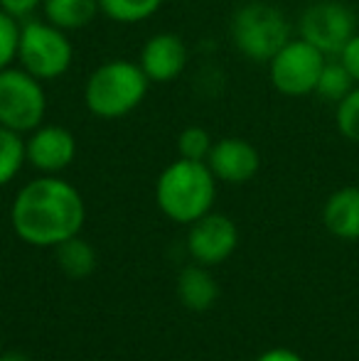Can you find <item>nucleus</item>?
<instances>
[{
    "label": "nucleus",
    "mask_w": 359,
    "mask_h": 361,
    "mask_svg": "<svg viewBox=\"0 0 359 361\" xmlns=\"http://www.w3.org/2000/svg\"><path fill=\"white\" fill-rule=\"evenodd\" d=\"M87 207L74 185L57 175H42L18 192L10 209L13 228L25 243L54 248L79 236Z\"/></svg>",
    "instance_id": "nucleus-1"
},
{
    "label": "nucleus",
    "mask_w": 359,
    "mask_h": 361,
    "mask_svg": "<svg viewBox=\"0 0 359 361\" xmlns=\"http://www.w3.org/2000/svg\"><path fill=\"white\" fill-rule=\"evenodd\" d=\"M357 18L340 0H317L300 15V37L317 47L322 54H340L352 39Z\"/></svg>",
    "instance_id": "nucleus-8"
},
{
    "label": "nucleus",
    "mask_w": 359,
    "mask_h": 361,
    "mask_svg": "<svg viewBox=\"0 0 359 361\" xmlns=\"http://www.w3.org/2000/svg\"><path fill=\"white\" fill-rule=\"evenodd\" d=\"M148 86L150 79L140 69V64L130 59H109L96 67L87 79L84 104L96 118H123L143 104Z\"/></svg>",
    "instance_id": "nucleus-3"
},
{
    "label": "nucleus",
    "mask_w": 359,
    "mask_h": 361,
    "mask_svg": "<svg viewBox=\"0 0 359 361\" xmlns=\"http://www.w3.org/2000/svg\"><path fill=\"white\" fill-rule=\"evenodd\" d=\"M18 44H20V23L18 18L8 15L0 8V72L13 67L18 59Z\"/></svg>",
    "instance_id": "nucleus-22"
},
{
    "label": "nucleus",
    "mask_w": 359,
    "mask_h": 361,
    "mask_svg": "<svg viewBox=\"0 0 359 361\" xmlns=\"http://www.w3.org/2000/svg\"><path fill=\"white\" fill-rule=\"evenodd\" d=\"M337 57H340L342 67L355 79V84H359V35H352V39L342 47V52Z\"/></svg>",
    "instance_id": "nucleus-23"
},
{
    "label": "nucleus",
    "mask_w": 359,
    "mask_h": 361,
    "mask_svg": "<svg viewBox=\"0 0 359 361\" xmlns=\"http://www.w3.org/2000/svg\"><path fill=\"white\" fill-rule=\"evenodd\" d=\"M47 114V94L37 76L23 67L0 72V126L15 133H32Z\"/></svg>",
    "instance_id": "nucleus-6"
},
{
    "label": "nucleus",
    "mask_w": 359,
    "mask_h": 361,
    "mask_svg": "<svg viewBox=\"0 0 359 361\" xmlns=\"http://www.w3.org/2000/svg\"><path fill=\"white\" fill-rule=\"evenodd\" d=\"M140 69L150 84H168L175 81L187 67V47L173 32L153 35L140 49Z\"/></svg>",
    "instance_id": "nucleus-12"
},
{
    "label": "nucleus",
    "mask_w": 359,
    "mask_h": 361,
    "mask_svg": "<svg viewBox=\"0 0 359 361\" xmlns=\"http://www.w3.org/2000/svg\"><path fill=\"white\" fill-rule=\"evenodd\" d=\"M57 248V263L69 278H87L96 268V253L89 241L72 236L62 241Z\"/></svg>",
    "instance_id": "nucleus-16"
},
{
    "label": "nucleus",
    "mask_w": 359,
    "mask_h": 361,
    "mask_svg": "<svg viewBox=\"0 0 359 361\" xmlns=\"http://www.w3.org/2000/svg\"><path fill=\"white\" fill-rule=\"evenodd\" d=\"M99 10V0H44L42 3L44 20L64 32L89 27Z\"/></svg>",
    "instance_id": "nucleus-15"
},
{
    "label": "nucleus",
    "mask_w": 359,
    "mask_h": 361,
    "mask_svg": "<svg viewBox=\"0 0 359 361\" xmlns=\"http://www.w3.org/2000/svg\"><path fill=\"white\" fill-rule=\"evenodd\" d=\"M355 89V79L350 76L342 62H325L322 67V74L317 79V86H315V94L325 101H332V104H340L350 91Z\"/></svg>",
    "instance_id": "nucleus-19"
},
{
    "label": "nucleus",
    "mask_w": 359,
    "mask_h": 361,
    "mask_svg": "<svg viewBox=\"0 0 359 361\" xmlns=\"http://www.w3.org/2000/svg\"><path fill=\"white\" fill-rule=\"evenodd\" d=\"M44 0H0V8L5 10L8 15L18 20H25L35 13L37 8H42Z\"/></svg>",
    "instance_id": "nucleus-24"
},
{
    "label": "nucleus",
    "mask_w": 359,
    "mask_h": 361,
    "mask_svg": "<svg viewBox=\"0 0 359 361\" xmlns=\"http://www.w3.org/2000/svg\"><path fill=\"white\" fill-rule=\"evenodd\" d=\"M231 39L251 62H271L273 54L291 39L288 18L269 3H246L231 18Z\"/></svg>",
    "instance_id": "nucleus-4"
},
{
    "label": "nucleus",
    "mask_w": 359,
    "mask_h": 361,
    "mask_svg": "<svg viewBox=\"0 0 359 361\" xmlns=\"http://www.w3.org/2000/svg\"><path fill=\"white\" fill-rule=\"evenodd\" d=\"M335 121H337V130L342 133V138L352 140V143H359V84L337 104Z\"/></svg>",
    "instance_id": "nucleus-20"
},
{
    "label": "nucleus",
    "mask_w": 359,
    "mask_h": 361,
    "mask_svg": "<svg viewBox=\"0 0 359 361\" xmlns=\"http://www.w3.org/2000/svg\"><path fill=\"white\" fill-rule=\"evenodd\" d=\"M217 200V177L207 162L180 160L170 162L155 182V202L160 212L178 224L197 221L212 212Z\"/></svg>",
    "instance_id": "nucleus-2"
},
{
    "label": "nucleus",
    "mask_w": 359,
    "mask_h": 361,
    "mask_svg": "<svg viewBox=\"0 0 359 361\" xmlns=\"http://www.w3.org/2000/svg\"><path fill=\"white\" fill-rule=\"evenodd\" d=\"M0 361H32L25 352H0Z\"/></svg>",
    "instance_id": "nucleus-26"
},
{
    "label": "nucleus",
    "mask_w": 359,
    "mask_h": 361,
    "mask_svg": "<svg viewBox=\"0 0 359 361\" xmlns=\"http://www.w3.org/2000/svg\"><path fill=\"white\" fill-rule=\"evenodd\" d=\"M207 165L217 180L229 185H244L259 172L261 155L249 140L244 138H221L212 145Z\"/></svg>",
    "instance_id": "nucleus-11"
},
{
    "label": "nucleus",
    "mask_w": 359,
    "mask_h": 361,
    "mask_svg": "<svg viewBox=\"0 0 359 361\" xmlns=\"http://www.w3.org/2000/svg\"><path fill=\"white\" fill-rule=\"evenodd\" d=\"M325 62V54L303 37L288 39L269 62L273 89L283 96L315 94L317 79H320Z\"/></svg>",
    "instance_id": "nucleus-7"
},
{
    "label": "nucleus",
    "mask_w": 359,
    "mask_h": 361,
    "mask_svg": "<svg viewBox=\"0 0 359 361\" xmlns=\"http://www.w3.org/2000/svg\"><path fill=\"white\" fill-rule=\"evenodd\" d=\"M25 155L42 175H59L77 157V138L64 126H39L25 140Z\"/></svg>",
    "instance_id": "nucleus-10"
},
{
    "label": "nucleus",
    "mask_w": 359,
    "mask_h": 361,
    "mask_svg": "<svg viewBox=\"0 0 359 361\" xmlns=\"http://www.w3.org/2000/svg\"><path fill=\"white\" fill-rule=\"evenodd\" d=\"M239 243V228L226 214L207 212L190 224L187 231V251L200 266H217L234 253Z\"/></svg>",
    "instance_id": "nucleus-9"
},
{
    "label": "nucleus",
    "mask_w": 359,
    "mask_h": 361,
    "mask_svg": "<svg viewBox=\"0 0 359 361\" xmlns=\"http://www.w3.org/2000/svg\"><path fill=\"white\" fill-rule=\"evenodd\" d=\"M0 347H3V332H0Z\"/></svg>",
    "instance_id": "nucleus-27"
},
{
    "label": "nucleus",
    "mask_w": 359,
    "mask_h": 361,
    "mask_svg": "<svg viewBox=\"0 0 359 361\" xmlns=\"http://www.w3.org/2000/svg\"><path fill=\"white\" fill-rule=\"evenodd\" d=\"M163 0H99L101 13L121 25L143 23L160 10Z\"/></svg>",
    "instance_id": "nucleus-17"
},
{
    "label": "nucleus",
    "mask_w": 359,
    "mask_h": 361,
    "mask_svg": "<svg viewBox=\"0 0 359 361\" xmlns=\"http://www.w3.org/2000/svg\"><path fill=\"white\" fill-rule=\"evenodd\" d=\"M322 224L337 238H359V187H342L327 197L322 207Z\"/></svg>",
    "instance_id": "nucleus-13"
},
{
    "label": "nucleus",
    "mask_w": 359,
    "mask_h": 361,
    "mask_svg": "<svg viewBox=\"0 0 359 361\" xmlns=\"http://www.w3.org/2000/svg\"><path fill=\"white\" fill-rule=\"evenodd\" d=\"M25 162H28V155H25L23 133L0 126V187L10 185Z\"/></svg>",
    "instance_id": "nucleus-18"
},
{
    "label": "nucleus",
    "mask_w": 359,
    "mask_h": 361,
    "mask_svg": "<svg viewBox=\"0 0 359 361\" xmlns=\"http://www.w3.org/2000/svg\"><path fill=\"white\" fill-rule=\"evenodd\" d=\"M74 47L67 32L47 20H28L20 25L18 62L39 81L59 79L69 72Z\"/></svg>",
    "instance_id": "nucleus-5"
},
{
    "label": "nucleus",
    "mask_w": 359,
    "mask_h": 361,
    "mask_svg": "<svg viewBox=\"0 0 359 361\" xmlns=\"http://www.w3.org/2000/svg\"><path fill=\"white\" fill-rule=\"evenodd\" d=\"M212 135L207 133L205 128L200 126H190L180 133L178 138V150H180V157L185 160H200V162H207L212 152Z\"/></svg>",
    "instance_id": "nucleus-21"
},
{
    "label": "nucleus",
    "mask_w": 359,
    "mask_h": 361,
    "mask_svg": "<svg viewBox=\"0 0 359 361\" xmlns=\"http://www.w3.org/2000/svg\"><path fill=\"white\" fill-rule=\"evenodd\" d=\"M178 295L187 310L192 312H207L219 298V286L212 273L202 266H190L178 278Z\"/></svg>",
    "instance_id": "nucleus-14"
},
{
    "label": "nucleus",
    "mask_w": 359,
    "mask_h": 361,
    "mask_svg": "<svg viewBox=\"0 0 359 361\" xmlns=\"http://www.w3.org/2000/svg\"><path fill=\"white\" fill-rule=\"evenodd\" d=\"M254 361H305L298 352L293 349H286V347H276V349H269L264 352L261 357H256Z\"/></svg>",
    "instance_id": "nucleus-25"
}]
</instances>
